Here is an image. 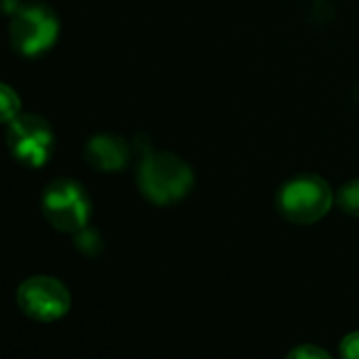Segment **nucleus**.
<instances>
[{"instance_id": "nucleus-1", "label": "nucleus", "mask_w": 359, "mask_h": 359, "mask_svg": "<svg viewBox=\"0 0 359 359\" xmlns=\"http://www.w3.org/2000/svg\"><path fill=\"white\" fill-rule=\"evenodd\" d=\"M137 189L154 205H169L184 199L195 175L191 165L173 152H148L137 165Z\"/></svg>"}, {"instance_id": "nucleus-2", "label": "nucleus", "mask_w": 359, "mask_h": 359, "mask_svg": "<svg viewBox=\"0 0 359 359\" xmlns=\"http://www.w3.org/2000/svg\"><path fill=\"white\" fill-rule=\"evenodd\" d=\"M334 203V193L323 177L300 173L279 189L277 210L294 224H313L321 220Z\"/></svg>"}, {"instance_id": "nucleus-3", "label": "nucleus", "mask_w": 359, "mask_h": 359, "mask_svg": "<svg viewBox=\"0 0 359 359\" xmlns=\"http://www.w3.org/2000/svg\"><path fill=\"white\" fill-rule=\"evenodd\" d=\"M60 36V20L45 3H24L9 24L11 47L22 57H39L47 53Z\"/></svg>"}, {"instance_id": "nucleus-4", "label": "nucleus", "mask_w": 359, "mask_h": 359, "mask_svg": "<svg viewBox=\"0 0 359 359\" xmlns=\"http://www.w3.org/2000/svg\"><path fill=\"white\" fill-rule=\"evenodd\" d=\"M43 214L62 233H79L91 218V199L85 187L70 177H57L43 193Z\"/></svg>"}, {"instance_id": "nucleus-5", "label": "nucleus", "mask_w": 359, "mask_h": 359, "mask_svg": "<svg viewBox=\"0 0 359 359\" xmlns=\"http://www.w3.org/2000/svg\"><path fill=\"white\" fill-rule=\"evenodd\" d=\"M7 146L18 163L30 169H39L49 163L55 135L49 121L41 114H20L7 127Z\"/></svg>"}, {"instance_id": "nucleus-6", "label": "nucleus", "mask_w": 359, "mask_h": 359, "mask_svg": "<svg viewBox=\"0 0 359 359\" xmlns=\"http://www.w3.org/2000/svg\"><path fill=\"white\" fill-rule=\"evenodd\" d=\"M18 304L28 317L49 323L62 319L70 311L72 298L68 287L60 279L49 275H36L20 285Z\"/></svg>"}, {"instance_id": "nucleus-7", "label": "nucleus", "mask_w": 359, "mask_h": 359, "mask_svg": "<svg viewBox=\"0 0 359 359\" xmlns=\"http://www.w3.org/2000/svg\"><path fill=\"white\" fill-rule=\"evenodd\" d=\"M131 158V148L121 135L97 133L85 146V161L104 173H114L127 167Z\"/></svg>"}, {"instance_id": "nucleus-8", "label": "nucleus", "mask_w": 359, "mask_h": 359, "mask_svg": "<svg viewBox=\"0 0 359 359\" xmlns=\"http://www.w3.org/2000/svg\"><path fill=\"white\" fill-rule=\"evenodd\" d=\"M22 114V100L13 87L7 83H0V123L9 125Z\"/></svg>"}, {"instance_id": "nucleus-9", "label": "nucleus", "mask_w": 359, "mask_h": 359, "mask_svg": "<svg viewBox=\"0 0 359 359\" xmlns=\"http://www.w3.org/2000/svg\"><path fill=\"white\" fill-rule=\"evenodd\" d=\"M334 199H336L338 208L344 214L359 218V177L351 180V182H346V184H342Z\"/></svg>"}, {"instance_id": "nucleus-10", "label": "nucleus", "mask_w": 359, "mask_h": 359, "mask_svg": "<svg viewBox=\"0 0 359 359\" xmlns=\"http://www.w3.org/2000/svg\"><path fill=\"white\" fill-rule=\"evenodd\" d=\"M74 245L85 256H97L102 252V237L93 229H87L85 226L83 231L74 233Z\"/></svg>"}, {"instance_id": "nucleus-11", "label": "nucleus", "mask_w": 359, "mask_h": 359, "mask_svg": "<svg viewBox=\"0 0 359 359\" xmlns=\"http://www.w3.org/2000/svg\"><path fill=\"white\" fill-rule=\"evenodd\" d=\"M285 359H332V355L317 344H298L285 355Z\"/></svg>"}, {"instance_id": "nucleus-12", "label": "nucleus", "mask_w": 359, "mask_h": 359, "mask_svg": "<svg viewBox=\"0 0 359 359\" xmlns=\"http://www.w3.org/2000/svg\"><path fill=\"white\" fill-rule=\"evenodd\" d=\"M340 359H359V332H348L340 340Z\"/></svg>"}, {"instance_id": "nucleus-13", "label": "nucleus", "mask_w": 359, "mask_h": 359, "mask_svg": "<svg viewBox=\"0 0 359 359\" xmlns=\"http://www.w3.org/2000/svg\"><path fill=\"white\" fill-rule=\"evenodd\" d=\"M22 5H24V0H0V11L7 15H13Z\"/></svg>"}]
</instances>
